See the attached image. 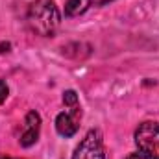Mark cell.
Returning a JSON list of instances; mask_svg holds the SVG:
<instances>
[{"instance_id": "1", "label": "cell", "mask_w": 159, "mask_h": 159, "mask_svg": "<svg viewBox=\"0 0 159 159\" xmlns=\"http://www.w3.org/2000/svg\"><path fill=\"white\" fill-rule=\"evenodd\" d=\"M26 20L34 34L41 37H52L59 26L61 15L54 0H35L28 7Z\"/></svg>"}, {"instance_id": "2", "label": "cell", "mask_w": 159, "mask_h": 159, "mask_svg": "<svg viewBox=\"0 0 159 159\" xmlns=\"http://www.w3.org/2000/svg\"><path fill=\"white\" fill-rule=\"evenodd\" d=\"M135 146L148 159H159V122L146 120L135 129Z\"/></svg>"}, {"instance_id": "3", "label": "cell", "mask_w": 159, "mask_h": 159, "mask_svg": "<svg viewBox=\"0 0 159 159\" xmlns=\"http://www.w3.org/2000/svg\"><path fill=\"white\" fill-rule=\"evenodd\" d=\"M72 159H106L102 133L98 129H89L76 146Z\"/></svg>"}, {"instance_id": "4", "label": "cell", "mask_w": 159, "mask_h": 159, "mask_svg": "<svg viewBox=\"0 0 159 159\" xmlns=\"http://www.w3.org/2000/svg\"><path fill=\"white\" fill-rule=\"evenodd\" d=\"M80 120H81V107L80 106L69 107L67 111H61L56 117V131L61 137L69 139L76 135V131L80 129Z\"/></svg>"}, {"instance_id": "5", "label": "cell", "mask_w": 159, "mask_h": 159, "mask_svg": "<svg viewBox=\"0 0 159 159\" xmlns=\"http://www.w3.org/2000/svg\"><path fill=\"white\" fill-rule=\"evenodd\" d=\"M39 133H41V115L37 111H30L24 119V129H22L20 139H19L20 146L30 148L32 144H35L37 139H39Z\"/></svg>"}, {"instance_id": "6", "label": "cell", "mask_w": 159, "mask_h": 159, "mask_svg": "<svg viewBox=\"0 0 159 159\" xmlns=\"http://www.w3.org/2000/svg\"><path fill=\"white\" fill-rule=\"evenodd\" d=\"M93 6L91 0H67L65 2V15L67 17H80Z\"/></svg>"}, {"instance_id": "7", "label": "cell", "mask_w": 159, "mask_h": 159, "mask_svg": "<svg viewBox=\"0 0 159 159\" xmlns=\"http://www.w3.org/2000/svg\"><path fill=\"white\" fill-rule=\"evenodd\" d=\"M63 104H65V107H74V106H80V100H78V94H76V91H65L63 93Z\"/></svg>"}, {"instance_id": "8", "label": "cell", "mask_w": 159, "mask_h": 159, "mask_svg": "<svg viewBox=\"0 0 159 159\" xmlns=\"http://www.w3.org/2000/svg\"><path fill=\"white\" fill-rule=\"evenodd\" d=\"M7 94H9V87H7V83L4 80H0V104L7 98Z\"/></svg>"}, {"instance_id": "9", "label": "cell", "mask_w": 159, "mask_h": 159, "mask_svg": "<svg viewBox=\"0 0 159 159\" xmlns=\"http://www.w3.org/2000/svg\"><path fill=\"white\" fill-rule=\"evenodd\" d=\"M126 159H148V157H146V156H143L141 152H135V154H129Z\"/></svg>"}, {"instance_id": "10", "label": "cell", "mask_w": 159, "mask_h": 159, "mask_svg": "<svg viewBox=\"0 0 159 159\" xmlns=\"http://www.w3.org/2000/svg\"><path fill=\"white\" fill-rule=\"evenodd\" d=\"M94 6H106V4H109V2H113V0H91Z\"/></svg>"}, {"instance_id": "11", "label": "cell", "mask_w": 159, "mask_h": 159, "mask_svg": "<svg viewBox=\"0 0 159 159\" xmlns=\"http://www.w3.org/2000/svg\"><path fill=\"white\" fill-rule=\"evenodd\" d=\"M0 159H17V157H9V156H4V154H0Z\"/></svg>"}]
</instances>
